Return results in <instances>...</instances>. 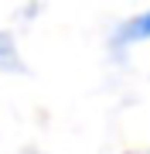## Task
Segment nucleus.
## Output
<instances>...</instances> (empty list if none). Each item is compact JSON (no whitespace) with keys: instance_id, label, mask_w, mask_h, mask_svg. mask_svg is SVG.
Masks as SVG:
<instances>
[{"instance_id":"obj_2","label":"nucleus","mask_w":150,"mask_h":154,"mask_svg":"<svg viewBox=\"0 0 150 154\" xmlns=\"http://www.w3.org/2000/svg\"><path fill=\"white\" fill-rule=\"evenodd\" d=\"M0 69H21L14 41H10V34H4V31H0Z\"/></svg>"},{"instance_id":"obj_1","label":"nucleus","mask_w":150,"mask_h":154,"mask_svg":"<svg viewBox=\"0 0 150 154\" xmlns=\"http://www.w3.org/2000/svg\"><path fill=\"white\" fill-rule=\"evenodd\" d=\"M113 41H116V48H123V45H137V41H150V11L147 14H137L133 21H126L116 31Z\"/></svg>"}]
</instances>
